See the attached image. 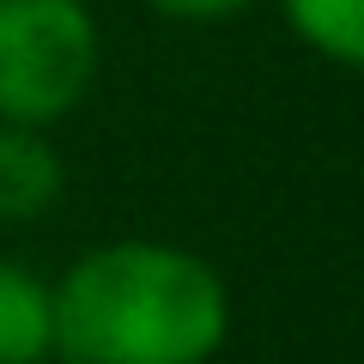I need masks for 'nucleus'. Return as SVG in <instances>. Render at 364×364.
<instances>
[{"label":"nucleus","instance_id":"f257e3e1","mask_svg":"<svg viewBox=\"0 0 364 364\" xmlns=\"http://www.w3.org/2000/svg\"><path fill=\"white\" fill-rule=\"evenodd\" d=\"M225 334L231 286L182 243H97L55 279L61 364H213Z\"/></svg>","mask_w":364,"mask_h":364},{"label":"nucleus","instance_id":"f03ea898","mask_svg":"<svg viewBox=\"0 0 364 364\" xmlns=\"http://www.w3.org/2000/svg\"><path fill=\"white\" fill-rule=\"evenodd\" d=\"M97 18L85 0H0V122L55 128L97 79Z\"/></svg>","mask_w":364,"mask_h":364},{"label":"nucleus","instance_id":"7ed1b4c3","mask_svg":"<svg viewBox=\"0 0 364 364\" xmlns=\"http://www.w3.org/2000/svg\"><path fill=\"white\" fill-rule=\"evenodd\" d=\"M67 164L43 128L0 122V225H31L61 200Z\"/></svg>","mask_w":364,"mask_h":364},{"label":"nucleus","instance_id":"423d86ee","mask_svg":"<svg viewBox=\"0 0 364 364\" xmlns=\"http://www.w3.org/2000/svg\"><path fill=\"white\" fill-rule=\"evenodd\" d=\"M158 18H176V25H231V18L255 13L261 0H146Z\"/></svg>","mask_w":364,"mask_h":364},{"label":"nucleus","instance_id":"39448f33","mask_svg":"<svg viewBox=\"0 0 364 364\" xmlns=\"http://www.w3.org/2000/svg\"><path fill=\"white\" fill-rule=\"evenodd\" d=\"M291 37L334 67L364 61V0H279Z\"/></svg>","mask_w":364,"mask_h":364},{"label":"nucleus","instance_id":"20e7f679","mask_svg":"<svg viewBox=\"0 0 364 364\" xmlns=\"http://www.w3.org/2000/svg\"><path fill=\"white\" fill-rule=\"evenodd\" d=\"M55 358V286L43 273L0 261V364Z\"/></svg>","mask_w":364,"mask_h":364}]
</instances>
